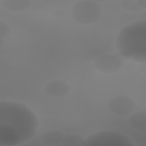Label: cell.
Segmentation results:
<instances>
[{
	"label": "cell",
	"mask_w": 146,
	"mask_h": 146,
	"mask_svg": "<svg viewBox=\"0 0 146 146\" xmlns=\"http://www.w3.org/2000/svg\"><path fill=\"white\" fill-rule=\"evenodd\" d=\"M39 123L35 114L25 104L7 100L0 102V124H7L14 129L22 144L35 136Z\"/></svg>",
	"instance_id": "obj_1"
},
{
	"label": "cell",
	"mask_w": 146,
	"mask_h": 146,
	"mask_svg": "<svg viewBox=\"0 0 146 146\" xmlns=\"http://www.w3.org/2000/svg\"><path fill=\"white\" fill-rule=\"evenodd\" d=\"M120 55L129 60L146 62V20L136 21L122 27L115 40Z\"/></svg>",
	"instance_id": "obj_2"
},
{
	"label": "cell",
	"mask_w": 146,
	"mask_h": 146,
	"mask_svg": "<svg viewBox=\"0 0 146 146\" xmlns=\"http://www.w3.org/2000/svg\"><path fill=\"white\" fill-rule=\"evenodd\" d=\"M71 11V17L75 22L91 25L98 22L101 19L102 7L96 1L81 0L74 3Z\"/></svg>",
	"instance_id": "obj_3"
},
{
	"label": "cell",
	"mask_w": 146,
	"mask_h": 146,
	"mask_svg": "<svg viewBox=\"0 0 146 146\" xmlns=\"http://www.w3.org/2000/svg\"><path fill=\"white\" fill-rule=\"evenodd\" d=\"M85 139L86 145H134L132 141L125 135L111 131H103L94 133Z\"/></svg>",
	"instance_id": "obj_4"
},
{
	"label": "cell",
	"mask_w": 146,
	"mask_h": 146,
	"mask_svg": "<svg viewBox=\"0 0 146 146\" xmlns=\"http://www.w3.org/2000/svg\"><path fill=\"white\" fill-rule=\"evenodd\" d=\"M94 66L98 71L103 73L115 74L122 69L124 62L115 55L105 54L95 59Z\"/></svg>",
	"instance_id": "obj_5"
},
{
	"label": "cell",
	"mask_w": 146,
	"mask_h": 146,
	"mask_svg": "<svg viewBox=\"0 0 146 146\" xmlns=\"http://www.w3.org/2000/svg\"><path fill=\"white\" fill-rule=\"evenodd\" d=\"M108 110L113 114L124 116L132 113L136 108V103L131 98L119 95L110 99L107 104Z\"/></svg>",
	"instance_id": "obj_6"
},
{
	"label": "cell",
	"mask_w": 146,
	"mask_h": 146,
	"mask_svg": "<svg viewBox=\"0 0 146 146\" xmlns=\"http://www.w3.org/2000/svg\"><path fill=\"white\" fill-rule=\"evenodd\" d=\"M71 86L66 81L60 79L52 80L47 82L44 88V92L48 96L60 98L66 96L71 91Z\"/></svg>",
	"instance_id": "obj_7"
},
{
	"label": "cell",
	"mask_w": 146,
	"mask_h": 146,
	"mask_svg": "<svg viewBox=\"0 0 146 146\" xmlns=\"http://www.w3.org/2000/svg\"><path fill=\"white\" fill-rule=\"evenodd\" d=\"M22 144L20 137L16 131L5 124H0V145L16 146Z\"/></svg>",
	"instance_id": "obj_8"
},
{
	"label": "cell",
	"mask_w": 146,
	"mask_h": 146,
	"mask_svg": "<svg viewBox=\"0 0 146 146\" xmlns=\"http://www.w3.org/2000/svg\"><path fill=\"white\" fill-rule=\"evenodd\" d=\"M64 135L58 130H49L44 132L40 137L42 143L46 146L60 145Z\"/></svg>",
	"instance_id": "obj_9"
},
{
	"label": "cell",
	"mask_w": 146,
	"mask_h": 146,
	"mask_svg": "<svg viewBox=\"0 0 146 146\" xmlns=\"http://www.w3.org/2000/svg\"><path fill=\"white\" fill-rule=\"evenodd\" d=\"M30 0H2V6L11 12H22L29 9L32 5Z\"/></svg>",
	"instance_id": "obj_10"
},
{
	"label": "cell",
	"mask_w": 146,
	"mask_h": 146,
	"mask_svg": "<svg viewBox=\"0 0 146 146\" xmlns=\"http://www.w3.org/2000/svg\"><path fill=\"white\" fill-rule=\"evenodd\" d=\"M129 126L138 131H146V112L139 111L132 114L128 119Z\"/></svg>",
	"instance_id": "obj_11"
},
{
	"label": "cell",
	"mask_w": 146,
	"mask_h": 146,
	"mask_svg": "<svg viewBox=\"0 0 146 146\" xmlns=\"http://www.w3.org/2000/svg\"><path fill=\"white\" fill-rule=\"evenodd\" d=\"M60 146H87L86 139L76 133L64 135Z\"/></svg>",
	"instance_id": "obj_12"
},
{
	"label": "cell",
	"mask_w": 146,
	"mask_h": 146,
	"mask_svg": "<svg viewBox=\"0 0 146 146\" xmlns=\"http://www.w3.org/2000/svg\"><path fill=\"white\" fill-rule=\"evenodd\" d=\"M121 7L127 11L131 12H138L142 9L138 6L136 1L133 0H122L120 1Z\"/></svg>",
	"instance_id": "obj_13"
},
{
	"label": "cell",
	"mask_w": 146,
	"mask_h": 146,
	"mask_svg": "<svg viewBox=\"0 0 146 146\" xmlns=\"http://www.w3.org/2000/svg\"><path fill=\"white\" fill-rule=\"evenodd\" d=\"M11 33V28L10 26L2 21H0V39H5Z\"/></svg>",
	"instance_id": "obj_14"
},
{
	"label": "cell",
	"mask_w": 146,
	"mask_h": 146,
	"mask_svg": "<svg viewBox=\"0 0 146 146\" xmlns=\"http://www.w3.org/2000/svg\"><path fill=\"white\" fill-rule=\"evenodd\" d=\"M136 2L138 6L142 9L145 10L146 8V1L145 0H137Z\"/></svg>",
	"instance_id": "obj_15"
}]
</instances>
